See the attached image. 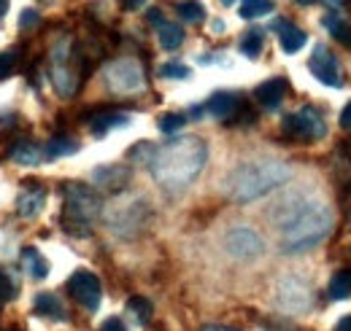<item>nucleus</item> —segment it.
Masks as SVG:
<instances>
[{
  "label": "nucleus",
  "instance_id": "5701e85b",
  "mask_svg": "<svg viewBox=\"0 0 351 331\" xmlns=\"http://www.w3.org/2000/svg\"><path fill=\"white\" fill-rule=\"evenodd\" d=\"M11 159L19 162V165H38L44 157L38 154V146H33V143H16L14 151H11Z\"/></svg>",
  "mask_w": 351,
  "mask_h": 331
},
{
  "label": "nucleus",
  "instance_id": "7ed1b4c3",
  "mask_svg": "<svg viewBox=\"0 0 351 331\" xmlns=\"http://www.w3.org/2000/svg\"><path fill=\"white\" fill-rule=\"evenodd\" d=\"M289 178H292V170L284 162H276V159L246 162L238 170H232V175L227 178V194L235 202H252V200L265 197L267 191L278 189Z\"/></svg>",
  "mask_w": 351,
  "mask_h": 331
},
{
  "label": "nucleus",
  "instance_id": "ea45409f",
  "mask_svg": "<svg viewBox=\"0 0 351 331\" xmlns=\"http://www.w3.org/2000/svg\"><path fill=\"white\" fill-rule=\"evenodd\" d=\"M203 331H235V329H227V326H206Z\"/></svg>",
  "mask_w": 351,
  "mask_h": 331
},
{
  "label": "nucleus",
  "instance_id": "9b49d317",
  "mask_svg": "<svg viewBox=\"0 0 351 331\" xmlns=\"http://www.w3.org/2000/svg\"><path fill=\"white\" fill-rule=\"evenodd\" d=\"M276 33H278V43H281V49H284L287 54L300 51L308 43L306 30H300V27L292 25L289 19H276Z\"/></svg>",
  "mask_w": 351,
  "mask_h": 331
},
{
  "label": "nucleus",
  "instance_id": "a878e982",
  "mask_svg": "<svg viewBox=\"0 0 351 331\" xmlns=\"http://www.w3.org/2000/svg\"><path fill=\"white\" fill-rule=\"evenodd\" d=\"M241 51H243L249 59H257V57L263 54V36H260L257 30L246 33V36L241 38Z\"/></svg>",
  "mask_w": 351,
  "mask_h": 331
},
{
  "label": "nucleus",
  "instance_id": "4468645a",
  "mask_svg": "<svg viewBox=\"0 0 351 331\" xmlns=\"http://www.w3.org/2000/svg\"><path fill=\"white\" fill-rule=\"evenodd\" d=\"M284 94H287V81L284 79H273V81L260 83L257 92H254V97H257V103L263 108H278Z\"/></svg>",
  "mask_w": 351,
  "mask_h": 331
},
{
  "label": "nucleus",
  "instance_id": "7c9ffc66",
  "mask_svg": "<svg viewBox=\"0 0 351 331\" xmlns=\"http://www.w3.org/2000/svg\"><path fill=\"white\" fill-rule=\"evenodd\" d=\"M36 25H38V14H36V11H22V22H19V27L27 30V27H36Z\"/></svg>",
  "mask_w": 351,
  "mask_h": 331
},
{
  "label": "nucleus",
  "instance_id": "a211bd4d",
  "mask_svg": "<svg viewBox=\"0 0 351 331\" xmlns=\"http://www.w3.org/2000/svg\"><path fill=\"white\" fill-rule=\"evenodd\" d=\"M157 30H160V43H162V49H168V51H176V49L184 43V30H181V25H176V22H162Z\"/></svg>",
  "mask_w": 351,
  "mask_h": 331
},
{
  "label": "nucleus",
  "instance_id": "bb28decb",
  "mask_svg": "<svg viewBox=\"0 0 351 331\" xmlns=\"http://www.w3.org/2000/svg\"><path fill=\"white\" fill-rule=\"evenodd\" d=\"M128 307H130L132 315L138 318V323H149V321H152V313H154V310H152V302H149V299H143V296H132Z\"/></svg>",
  "mask_w": 351,
  "mask_h": 331
},
{
  "label": "nucleus",
  "instance_id": "393cba45",
  "mask_svg": "<svg viewBox=\"0 0 351 331\" xmlns=\"http://www.w3.org/2000/svg\"><path fill=\"white\" fill-rule=\"evenodd\" d=\"M273 11V0H241V16L243 19H257Z\"/></svg>",
  "mask_w": 351,
  "mask_h": 331
},
{
  "label": "nucleus",
  "instance_id": "cd10ccee",
  "mask_svg": "<svg viewBox=\"0 0 351 331\" xmlns=\"http://www.w3.org/2000/svg\"><path fill=\"white\" fill-rule=\"evenodd\" d=\"M184 124H186V116H184V114H165V116L160 119V129H162L165 135H173V132H178Z\"/></svg>",
  "mask_w": 351,
  "mask_h": 331
},
{
  "label": "nucleus",
  "instance_id": "2f4dec72",
  "mask_svg": "<svg viewBox=\"0 0 351 331\" xmlns=\"http://www.w3.org/2000/svg\"><path fill=\"white\" fill-rule=\"evenodd\" d=\"M100 331H128V326H125L119 318H106L103 326H100Z\"/></svg>",
  "mask_w": 351,
  "mask_h": 331
},
{
  "label": "nucleus",
  "instance_id": "412c9836",
  "mask_svg": "<svg viewBox=\"0 0 351 331\" xmlns=\"http://www.w3.org/2000/svg\"><path fill=\"white\" fill-rule=\"evenodd\" d=\"M79 148H82V146H79L76 140H71V137H54V140L46 143V157H49V159L71 157V154H76Z\"/></svg>",
  "mask_w": 351,
  "mask_h": 331
},
{
  "label": "nucleus",
  "instance_id": "79ce46f5",
  "mask_svg": "<svg viewBox=\"0 0 351 331\" xmlns=\"http://www.w3.org/2000/svg\"><path fill=\"white\" fill-rule=\"evenodd\" d=\"M270 331H295V329H284V326H278V329H270Z\"/></svg>",
  "mask_w": 351,
  "mask_h": 331
},
{
  "label": "nucleus",
  "instance_id": "c85d7f7f",
  "mask_svg": "<svg viewBox=\"0 0 351 331\" xmlns=\"http://www.w3.org/2000/svg\"><path fill=\"white\" fill-rule=\"evenodd\" d=\"M160 76H162V79H186V76H189V68H184V65H178V62H168V65L160 68Z\"/></svg>",
  "mask_w": 351,
  "mask_h": 331
},
{
  "label": "nucleus",
  "instance_id": "a19ab883",
  "mask_svg": "<svg viewBox=\"0 0 351 331\" xmlns=\"http://www.w3.org/2000/svg\"><path fill=\"white\" fill-rule=\"evenodd\" d=\"M298 3H303V5H311V3H316V0H298Z\"/></svg>",
  "mask_w": 351,
  "mask_h": 331
},
{
  "label": "nucleus",
  "instance_id": "58836bf2",
  "mask_svg": "<svg viewBox=\"0 0 351 331\" xmlns=\"http://www.w3.org/2000/svg\"><path fill=\"white\" fill-rule=\"evenodd\" d=\"M5 11H8V0H0V19L5 16Z\"/></svg>",
  "mask_w": 351,
  "mask_h": 331
},
{
  "label": "nucleus",
  "instance_id": "473e14b6",
  "mask_svg": "<svg viewBox=\"0 0 351 331\" xmlns=\"http://www.w3.org/2000/svg\"><path fill=\"white\" fill-rule=\"evenodd\" d=\"M11 291H14V289H11V280H8V278L0 272V302H5V299L11 296Z\"/></svg>",
  "mask_w": 351,
  "mask_h": 331
},
{
  "label": "nucleus",
  "instance_id": "72a5a7b5",
  "mask_svg": "<svg viewBox=\"0 0 351 331\" xmlns=\"http://www.w3.org/2000/svg\"><path fill=\"white\" fill-rule=\"evenodd\" d=\"M341 127H343V129H349V132H351V100L346 103V108L341 111Z\"/></svg>",
  "mask_w": 351,
  "mask_h": 331
},
{
  "label": "nucleus",
  "instance_id": "f8f14e48",
  "mask_svg": "<svg viewBox=\"0 0 351 331\" xmlns=\"http://www.w3.org/2000/svg\"><path fill=\"white\" fill-rule=\"evenodd\" d=\"M128 181H130V172L125 167H100V170H95V183L103 191H119V189H125Z\"/></svg>",
  "mask_w": 351,
  "mask_h": 331
},
{
  "label": "nucleus",
  "instance_id": "dca6fc26",
  "mask_svg": "<svg viewBox=\"0 0 351 331\" xmlns=\"http://www.w3.org/2000/svg\"><path fill=\"white\" fill-rule=\"evenodd\" d=\"M44 191L41 189H33V191H22L19 194V202H16V207H19V215H25V218H33V215H38L41 210H44Z\"/></svg>",
  "mask_w": 351,
  "mask_h": 331
},
{
  "label": "nucleus",
  "instance_id": "b1692460",
  "mask_svg": "<svg viewBox=\"0 0 351 331\" xmlns=\"http://www.w3.org/2000/svg\"><path fill=\"white\" fill-rule=\"evenodd\" d=\"M178 16H181L184 22L200 25V22L206 19V8H203V3H197V0H181V3H178Z\"/></svg>",
  "mask_w": 351,
  "mask_h": 331
},
{
  "label": "nucleus",
  "instance_id": "2eb2a0df",
  "mask_svg": "<svg viewBox=\"0 0 351 331\" xmlns=\"http://www.w3.org/2000/svg\"><path fill=\"white\" fill-rule=\"evenodd\" d=\"M130 122V116L128 114H119V111H100V114H95L92 116V132L95 135H106V132H111V129H117V127H125Z\"/></svg>",
  "mask_w": 351,
  "mask_h": 331
},
{
  "label": "nucleus",
  "instance_id": "4be33fe9",
  "mask_svg": "<svg viewBox=\"0 0 351 331\" xmlns=\"http://www.w3.org/2000/svg\"><path fill=\"white\" fill-rule=\"evenodd\" d=\"M36 313H41L46 318H65V310H62L60 299L51 296V293H38L36 296Z\"/></svg>",
  "mask_w": 351,
  "mask_h": 331
},
{
  "label": "nucleus",
  "instance_id": "37998d69",
  "mask_svg": "<svg viewBox=\"0 0 351 331\" xmlns=\"http://www.w3.org/2000/svg\"><path fill=\"white\" fill-rule=\"evenodd\" d=\"M221 3H224V5H232V3H235V0H221Z\"/></svg>",
  "mask_w": 351,
  "mask_h": 331
},
{
  "label": "nucleus",
  "instance_id": "f704fd0d",
  "mask_svg": "<svg viewBox=\"0 0 351 331\" xmlns=\"http://www.w3.org/2000/svg\"><path fill=\"white\" fill-rule=\"evenodd\" d=\"M146 19H149V22H152V25H154V27H160V25H162V22H165V19H162V14H160V11H157V8H152V11H149V14H146Z\"/></svg>",
  "mask_w": 351,
  "mask_h": 331
},
{
  "label": "nucleus",
  "instance_id": "ddd939ff",
  "mask_svg": "<svg viewBox=\"0 0 351 331\" xmlns=\"http://www.w3.org/2000/svg\"><path fill=\"white\" fill-rule=\"evenodd\" d=\"M206 111L214 119H232L238 114V97L232 92H217L211 94V100L206 103Z\"/></svg>",
  "mask_w": 351,
  "mask_h": 331
},
{
  "label": "nucleus",
  "instance_id": "f257e3e1",
  "mask_svg": "<svg viewBox=\"0 0 351 331\" xmlns=\"http://www.w3.org/2000/svg\"><path fill=\"white\" fill-rule=\"evenodd\" d=\"M206 159H208L206 143L189 135V137H178V140H171L168 146H162L152 159V172H154V181L168 194H178L189 183H195V178L206 167Z\"/></svg>",
  "mask_w": 351,
  "mask_h": 331
},
{
  "label": "nucleus",
  "instance_id": "f03ea898",
  "mask_svg": "<svg viewBox=\"0 0 351 331\" xmlns=\"http://www.w3.org/2000/svg\"><path fill=\"white\" fill-rule=\"evenodd\" d=\"M278 224L284 229V237H281L284 250L300 253V250L319 246L327 237V232L332 226V213H330V207L316 202V200H298Z\"/></svg>",
  "mask_w": 351,
  "mask_h": 331
},
{
  "label": "nucleus",
  "instance_id": "39448f33",
  "mask_svg": "<svg viewBox=\"0 0 351 331\" xmlns=\"http://www.w3.org/2000/svg\"><path fill=\"white\" fill-rule=\"evenodd\" d=\"M284 132H287V137L311 143V140H322L327 135V124H324V119L319 116L316 108L306 105L298 114H292V116L284 119Z\"/></svg>",
  "mask_w": 351,
  "mask_h": 331
},
{
  "label": "nucleus",
  "instance_id": "20e7f679",
  "mask_svg": "<svg viewBox=\"0 0 351 331\" xmlns=\"http://www.w3.org/2000/svg\"><path fill=\"white\" fill-rule=\"evenodd\" d=\"M100 197L82 183H71L65 186V210H62V224L71 235L87 237L89 226L95 224V218L100 215Z\"/></svg>",
  "mask_w": 351,
  "mask_h": 331
},
{
  "label": "nucleus",
  "instance_id": "aec40b11",
  "mask_svg": "<svg viewBox=\"0 0 351 331\" xmlns=\"http://www.w3.org/2000/svg\"><path fill=\"white\" fill-rule=\"evenodd\" d=\"M330 296L335 299V302H341V299H349L351 296V269H341V272H335L332 275V280H330Z\"/></svg>",
  "mask_w": 351,
  "mask_h": 331
},
{
  "label": "nucleus",
  "instance_id": "4c0bfd02",
  "mask_svg": "<svg viewBox=\"0 0 351 331\" xmlns=\"http://www.w3.org/2000/svg\"><path fill=\"white\" fill-rule=\"evenodd\" d=\"M330 8H341V5H346V0H324Z\"/></svg>",
  "mask_w": 351,
  "mask_h": 331
},
{
  "label": "nucleus",
  "instance_id": "6ab92c4d",
  "mask_svg": "<svg viewBox=\"0 0 351 331\" xmlns=\"http://www.w3.org/2000/svg\"><path fill=\"white\" fill-rule=\"evenodd\" d=\"M324 27H327V33H330L338 43L351 46V25L346 22V19H338V16L327 14V16H324Z\"/></svg>",
  "mask_w": 351,
  "mask_h": 331
},
{
  "label": "nucleus",
  "instance_id": "6e6552de",
  "mask_svg": "<svg viewBox=\"0 0 351 331\" xmlns=\"http://www.w3.org/2000/svg\"><path fill=\"white\" fill-rule=\"evenodd\" d=\"M224 250H227L230 256L241 259V261H252V259L263 256L265 243L254 229H249V226H235V229H230V232L224 235Z\"/></svg>",
  "mask_w": 351,
  "mask_h": 331
},
{
  "label": "nucleus",
  "instance_id": "1a4fd4ad",
  "mask_svg": "<svg viewBox=\"0 0 351 331\" xmlns=\"http://www.w3.org/2000/svg\"><path fill=\"white\" fill-rule=\"evenodd\" d=\"M308 68H311L313 79H319L324 86L341 89V83H343V73H341V65H338L335 54H332L327 46H316V49H313Z\"/></svg>",
  "mask_w": 351,
  "mask_h": 331
},
{
  "label": "nucleus",
  "instance_id": "0eeeda50",
  "mask_svg": "<svg viewBox=\"0 0 351 331\" xmlns=\"http://www.w3.org/2000/svg\"><path fill=\"white\" fill-rule=\"evenodd\" d=\"M313 302V293L303 278H284L276 289V304L278 310L289 313V315H298V313H306Z\"/></svg>",
  "mask_w": 351,
  "mask_h": 331
},
{
  "label": "nucleus",
  "instance_id": "c756f323",
  "mask_svg": "<svg viewBox=\"0 0 351 331\" xmlns=\"http://www.w3.org/2000/svg\"><path fill=\"white\" fill-rule=\"evenodd\" d=\"M14 65H16V54L14 51L0 54V79H8L14 73Z\"/></svg>",
  "mask_w": 351,
  "mask_h": 331
},
{
  "label": "nucleus",
  "instance_id": "e433bc0d",
  "mask_svg": "<svg viewBox=\"0 0 351 331\" xmlns=\"http://www.w3.org/2000/svg\"><path fill=\"white\" fill-rule=\"evenodd\" d=\"M143 3H146V0H122V5H125V8H141V5H143Z\"/></svg>",
  "mask_w": 351,
  "mask_h": 331
},
{
  "label": "nucleus",
  "instance_id": "c9c22d12",
  "mask_svg": "<svg viewBox=\"0 0 351 331\" xmlns=\"http://www.w3.org/2000/svg\"><path fill=\"white\" fill-rule=\"evenodd\" d=\"M332 331H351V315L341 318V321L335 323V329H332Z\"/></svg>",
  "mask_w": 351,
  "mask_h": 331
},
{
  "label": "nucleus",
  "instance_id": "f3484780",
  "mask_svg": "<svg viewBox=\"0 0 351 331\" xmlns=\"http://www.w3.org/2000/svg\"><path fill=\"white\" fill-rule=\"evenodd\" d=\"M22 264H25L27 275L36 278V280H44L46 275H49V264H46V259L36 248H25V253H22Z\"/></svg>",
  "mask_w": 351,
  "mask_h": 331
},
{
  "label": "nucleus",
  "instance_id": "423d86ee",
  "mask_svg": "<svg viewBox=\"0 0 351 331\" xmlns=\"http://www.w3.org/2000/svg\"><path fill=\"white\" fill-rule=\"evenodd\" d=\"M103 79H106L111 92L130 94V92H138L143 86V70L135 59H117V62L106 65Z\"/></svg>",
  "mask_w": 351,
  "mask_h": 331
},
{
  "label": "nucleus",
  "instance_id": "9d476101",
  "mask_svg": "<svg viewBox=\"0 0 351 331\" xmlns=\"http://www.w3.org/2000/svg\"><path fill=\"white\" fill-rule=\"evenodd\" d=\"M68 291H71V296H73L82 307H87V310H97V307H100V296H103L100 280H97V275H92L87 269H79V272L71 275Z\"/></svg>",
  "mask_w": 351,
  "mask_h": 331
}]
</instances>
